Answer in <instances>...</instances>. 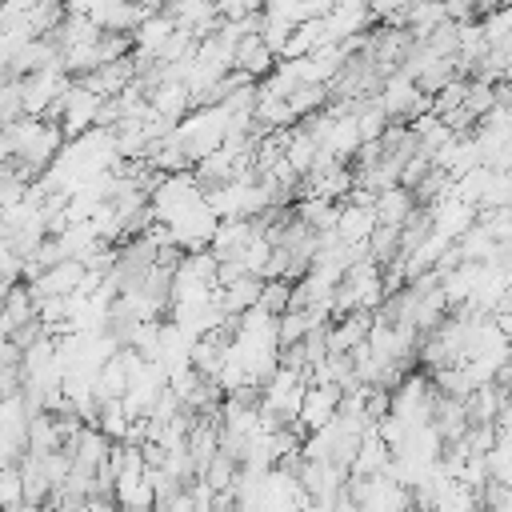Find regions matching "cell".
Wrapping results in <instances>:
<instances>
[{
	"label": "cell",
	"instance_id": "cell-1",
	"mask_svg": "<svg viewBox=\"0 0 512 512\" xmlns=\"http://www.w3.org/2000/svg\"><path fill=\"white\" fill-rule=\"evenodd\" d=\"M340 400H344V392L336 384H308L304 388V400H300V416H296L300 428L304 432L328 428L336 420V412H340Z\"/></svg>",
	"mask_w": 512,
	"mask_h": 512
},
{
	"label": "cell",
	"instance_id": "cell-2",
	"mask_svg": "<svg viewBox=\"0 0 512 512\" xmlns=\"http://www.w3.org/2000/svg\"><path fill=\"white\" fill-rule=\"evenodd\" d=\"M372 212H376V224H384V228H400V224L416 212V200H412V192H404V188H388V192L376 196Z\"/></svg>",
	"mask_w": 512,
	"mask_h": 512
},
{
	"label": "cell",
	"instance_id": "cell-3",
	"mask_svg": "<svg viewBox=\"0 0 512 512\" xmlns=\"http://www.w3.org/2000/svg\"><path fill=\"white\" fill-rule=\"evenodd\" d=\"M464 100H468V80H452V84H444V88L432 96V116H436V120H448L452 112L464 108Z\"/></svg>",
	"mask_w": 512,
	"mask_h": 512
},
{
	"label": "cell",
	"instance_id": "cell-4",
	"mask_svg": "<svg viewBox=\"0 0 512 512\" xmlns=\"http://www.w3.org/2000/svg\"><path fill=\"white\" fill-rule=\"evenodd\" d=\"M24 504V488H20V468H4L0 472V512H12Z\"/></svg>",
	"mask_w": 512,
	"mask_h": 512
},
{
	"label": "cell",
	"instance_id": "cell-5",
	"mask_svg": "<svg viewBox=\"0 0 512 512\" xmlns=\"http://www.w3.org/2000/svg\"><path fill=\"white\" fill-rule=\"evenodd\" d=\"M496 312H500V316H512V284L504 288V296H500V304H496Z\"/></svg>",
	"mask_w": 512,
	"mask_h": 512
}]
</instances>
